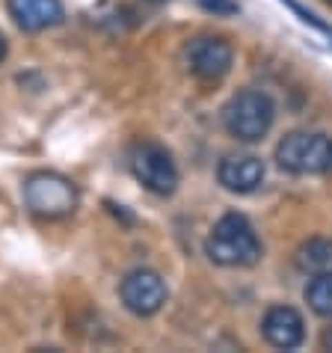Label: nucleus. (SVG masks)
<instances>
[{
	"label": "nucleus",
	"mask_w": 332,
	"mask_h": 353,
	"mask_svg": "<svg viewBox=\"0 0 332 353\" xmlns=\"http://www.w3.org/2000/svg\"><path fill=\"white\" fill-rule=\"evenodd\" d=\"M205 252L220 268H252L261 259V241L243 214L229 211L214 223L205 241Z\"/></svg>",
	"instance_id": "f257e3e1"
},
{
	"label": "nucleus",
	"mask_w": 332,
	"mask_h": 353,
	"mask_svg": "<svg viewBox=\"0 0 332 353\" xmlns=\"http://www.w3.org/2000/svg\"><path fill=\"white\" fill-rule=\"evenodd\" d=\"M276 122V104L261 90H240L229 98L222 110V125L238 143H258Z\"/></svg>",
	"instance_id": "f03ea898"
},
{
	"label": "nucleus",
	"mask_w": 332,
	"mask_h": 353,
	"mask_svg": "<svg viewBox=\"0 0 332 353\" xmlns=\"http://www.w3.org/2000/svg\"><path fill=\"white\" fill-rule=\"evenodd\" d=\"M81 193L72 179H65L60 172H48L39 170L30 172L24 181V205L30 208V214L42 220H63L68 214H74Z\"/></svg>",
	"instance_id": "7ed1b4c3"
},
{
	"label": "nucleus",
	"mask_w": 332,
	"mask_h": 353,
	"mask_svg": "<svg viewBox=\"0 0 332 353\" xmlns=\"http://www.w3.org/2000/svg\"><path fill=\"white\" fill-rule=\"evenodd\" d=\"M276 163L279 170L291 175H315V172H329L332 163V140L326 134H309V131H294L282 137L276 145Z\"/></svg>",
	"instance_id": "20e7f679"
},
{
	"label": "nucleus",
	"mask_w": 332,
	"mask_h": 353,
	"mask_svg": "<svg viewBox=\"0 0 332 353\" xmlns=\"http://www.w3.org/2000/svg\"><path fill=\"white\" fill-rule=\"evenodd\" d=\"M131 172L154 196H172L178 190V166L160 143H136L131 152Z\"/></svg>",
	"instance_id": "39448f33"
},
{
	"label": "nucleus",
	"mask_w": 332,
	"mask_h": 353,
	"mask_svg": "<svg viewBox=\"0 0 332 353\" xmlns=\"http://www.w3.org/2000/svg\"><path fill=\"white\" fill-rule=\"evenodd\" d=\"M119 297L122 306L136 318H152L158 315L166 303V285L158 270L149 268H134L131 273H125V279L119 282Z\"/></svg>",
	"instance_id": "423d86ee"
},
{
	"label": "nucleus",
	"mask_w": 332,
	"mask_h": 353,
	"mask_svg": "<svg viewBox=\"0 0 332 353\" xmlns=\"http://www.w3.org/2000/svg\"><path fill=\"white\" fill-rule=\"evenodd\" d=\"M234 48L222 36H199L187 48V65L190 72L205 83H217L231 72Z\"/></svg>",
	"instance_id": "0eeeda50"
},
{
	"label": "nucleus",
	"mask_w": 332,
	"mask_h": 353,
	"mask_svg": "<svg viewBox=\"0 0 332 353\" xmlns=\"http://www.w3.org/2000/svg\"><path fill=\"white\" fill-rule=\"evenodd\" d=\"M217 181L229 193H256L264 181V161L256 154H226L217 166Z\"/></svg>",
	"instance_id": "6e6552de"
},
{
	"label": "nucleus",
	"mask_w": 332,
	"mask_h": 353,
	"mask_svg": "<svg viewBox=\"0 0 332 353\" xmlns=\"http://www.w3.org/2000/svg\"><path fill=\"white\" fill-rule=\"evenodd\" d=\"M267 345L279 350H297L306 341V321L294 306H270L264 321H261Z\"/></svg>",
	"instance_id": "1a4fd4ad"
},
{
	"label": "nucleus",
	"mask_w": 332,
	"mask_h": 353,
	"mask_svg": "<svg viewBox=\"0 0 332 353\" xmlns=\"http://www.w3.org/2000/svg\"><path fill=\"white\" fill-rule=\"evenodd\" d=\"M6 9L24 33H42L63 21L60 0H6Z\"/></svg>",
	"instance_id": "9d476101"
},
{
	"label": "nucleus",
	"mask_w": 332,
	"mask_h": 353,
	"mask_svg": "<svg viewBox=\"0 0 332 353\" xmlns=\"http://www.w3.org/2000/svg\"><path fill=\"white\" fill-rule=\"evenodd\" d=\"M294 261H297V268L302 273H311V276H315V273L332 270V241L329 238H311V241H306L297 250Z\"/></svg>",
	"instance_id": "9b49d317"
},
{
	"label": "nucleus",
	"mask_w": 332,
	"mask_h": 353,
	"mask_svg": "<svg viewBox=\"0 0 332 353\" xmlns=\"http://www.w3.org/2000/svg\"><path fill=\"white\" fill-rule=\"evenodd\" d=\"M306 303L315 315L332 318V270L311 276V282L306 285Z\"/></svg>",
	"instance_id": "f8f14e48"
},
{
	"label": "nucleus",
	"mask_w": 332,
	"mask_h": 353,
	"mask_svg": "<svg viewBox=\"0 0 332 353\" xmlns=\"http://www.w3.org/2000/svg\"><path fill=\"white\" fill-rule=\"evenodd\" d=\"M199 6L208 9V12H214V15H234L240 9L234 0H199Z\"/></svg>",
	"instance_id": "ddd939ff"
},
{
	"label": "nucleus",
	"mask_w": 332,
	"mask_h": 353,
	"mask_svg": "<svg viewBox=\"0 0 332 353\" xmlns=\"http://www.w3.org/2000/svg\"><path fill=\"white\" fill-rule=\"evenodd\" d=\"M320 347H324V350H332V327L324 332V336H320Z\"/></svg>",
	"instance_id": "4468645a"
},
{
	"label": "nucleus",
	"mask_w": 332,
	"mask_h": 353,
	"mask_svg": "<svg viewBox=\"0 0 332 353\" xmlns=\"http://www.w3.org/2000/svg\"><path fill=\"white\" fill-rule=\"evenodd\" d=\"M6 60V39H3V33H0V63Z\"/></svg>",
	"instance_id": "2eb2a0df"
},
{
	"label": "nucleus",
	"mask_w": 332,
	"mask_h": 353,
	"mask_svg": "<svg viewBox=\"0 0 332 353\" xmlns=\"http://www.w3.org/2000/svg\"><path fill=\"white\" fill-rule=\"evenodd\" d=\"M149 3H169V0H149Z\"/></svg>",
	"instance_id": "dca6fc26"
},
{
	"label": "nucleus",
	"mask_w": 332,
	"mask_h": 353,
	"mask_svg": "<svg viewBox=\"0 0 332 353\" xmlns=\"http://www.w3.org/2000/svg\"><path fill=\"white\" fill-rule=\"evenodd\" d=\"M329 172H332V163H329Z\"/></svg>",
	"instance_id": "f3484780"
},
{
	"label": "nucleus",
	"mask_w": 332,
	"mask_h": 353,
	"mask_svg": "<svg viewBox=\"0 0 332 353\" xmlns=\"http://www.w3.org/2000/svg\"><path fill=\"white\" fill-rule=\"evenodd\" d=\"M326 3H332V0H326Z\"/></svg>",
	"instance_id": "a211bd4d"
}]
</instances>
